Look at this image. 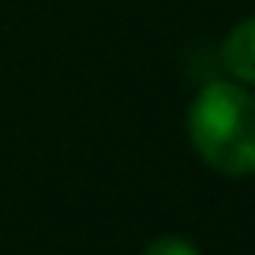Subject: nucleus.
I'll return each instance as SVG.
<instances>
[{"label":"nucleus","instance_id":"2","mask_svg":"<svg viewBox=\"0 0 255 255\" xmlns=\"http://www.w3.org/2000/svg\"><path fill=\"white\" fill-rule=\"evenodd\" d=\"M218 56H222V68H225L229 79L244 83V87H255V15L240 19L225 34Z\"/></svg>","mask_w":255,"mask_h":255},{"label":"nucleus","instance_id":"1","mask_svg":"<svg viewBox=\"0 0 255 255\" xmlns=\"http://www.w3.org/2000/svg\"><path fill=\"white\" fill-rule=\"evenodd\" d=\"M188 139L222 176H255V94L237 79H210L188 105Z\"/></svg>","mask_w":255,"mask_h":255},{"label":"nucleus","instance_id":"3","mask_svg":"<svg viewBox=\"0 0 255 255\" xmlns=\"http://www.w3.org/2000/svg\"><path fill=\"white\" fill-rule=\"evenodd\" d=\"M143 255H199V248L188 244L184 237H158L154 244L143 248Z\"/></svg>","mask_w":255,"mask_h":255}]
</instances>
